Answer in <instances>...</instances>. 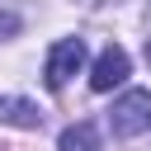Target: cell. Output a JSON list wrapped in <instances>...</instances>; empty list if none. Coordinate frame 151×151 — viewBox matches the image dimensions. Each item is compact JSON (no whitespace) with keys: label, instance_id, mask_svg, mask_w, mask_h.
<instances>
[{"label":"cell","instance_id":"1","mask_svg":"<svg viewBox=\"0 0 151 151\" xmlns=\"http://www.w3.org/2000/svg\"><path fill=\"white\" fill-rule=\"evenodd\" d=\"M109 127H113V137H142V132H151V90H127L123 99H113Z\"/></svg>","mask_w":151,"mask_h":151},{"label":"cell","instance_id":"2","mask_svg":"<svg viewBox=\"0 0 151 151\" xmlns=\"http://www.w3.org/2000/svg\"><path fill=\"white\" fill-rule=\"evenodd\" d=\"M80 66H85V38H61V42L47 52V85L61 90Z\"/></svg>","mask_w":151,"mask_h":151},{"label":"cell","instance_id":"3","mask_svg":"<svg viewBox=\"0 0 151 151\" xmlns=\"http://www.w3.org/2000/svg\"><path fill=\"white\" fill-rule=\"evenodd\" d=\"M127 71H132V61H127V52H123L118 42H109V47L99 52V61H94V71H90V90H94V94H109L113 85H123V80H127Z\"/></svg>","mask_w":151,"mask_h":151},{"label":"cell","instance_id":"4","mask_svg":"<svg viewBox=\"0 0 151 151\" xmlns=\"http://www.w3.org/2000/svg\"><path fill=\"white\" fill-rule=\"evenodd\" d=\"M0 118L14 127H42V109L28 99H0Z\"/></svg>","mask_w":151,"mask_h":151},{"label":"cell","instance_id":"5","mask_svg":"<svg viewBox=\"0 0 151 151\" xmlns=\"http://www.w3.org/2000/svg\"><path fill=\"white\" fill-rule=\"evenodd\" d=\"M57 146L61 151H99V132H94V123H76V127L61 132Z\"/></svg>","mask_w":151,"mask_h":151},{"label":"cell","instance_id":"6","mask_svg":"<svg viewBox=\"0 0 151 151\" xmlns=\"http://www.w3.org/2000/svg\"><path fill=\"white\" fill-rule=\"evenodd\" d=\"M19 28V14H9V9H0V38H9Z\"/></svg>","mask_w":151,"mask_h":151},{"label":"cell","instance_id":"7","mask_svg":"<svg viewBox=\"0 0 151 151\" xmlns=\"http://www.w3.org/2000/svg\"><path fill=\"white\" fill-rule=\"evenodd\" d=\"M146 61H151V38H146Z\"/></svg>","mask_w":151,"mask_h":151}]
</instances>
